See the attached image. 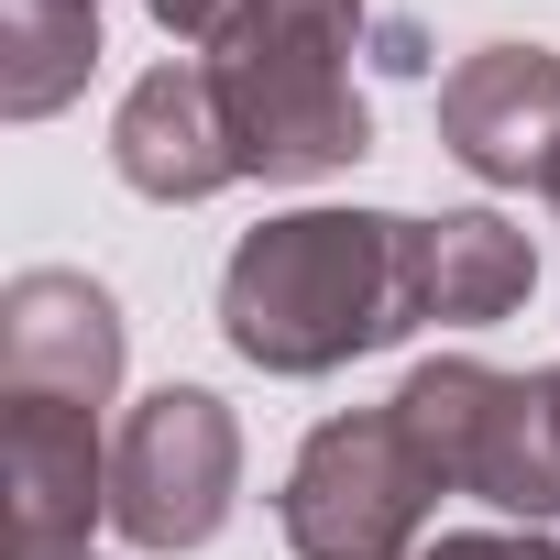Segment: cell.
Returning <instances> with one entry per match:
<instances>
[{
    "label": "cell",
    "instance_id": "1",
    "mask_svg": "<svg viewBox=\"0 0 560 560\" xmlns=\"http://www.w3.org/2000/svg\"><path fill=\"white\" fill-rule=\"evenodd\" d=\"M429 319L418 298V220L385 209H287L242 231L220 275V330L264 374H330L352 352H385Z\"/></svg>",
    "mask_w": 560,
    "mask_h": 560
},
{
    "label": "cell",
    "instance_id": "2",
    "mask_svg": "<svg viewBox=\"0 0 560 560\" xmlns=\"http://www.w3.org/2000/svg\"><path fill=\"white\" fill-rule=\"evenodd\" d=\"M352 34H363V0H231L198 67L220 89L242 176H330L374 143L352 89Z\"/></svg>",
    "mask_w": 560,
    "mask_h": 560
},
{
    "label": "cell",
    "instance_id": "3",
    "mask_svg": "<svg viewBox=\"0 0 560 560\" xmlns=\"http://www.w3.org/2000/svg\"><path fill=\"white\" fill-rule=\"evenodd\" d=\"M429 494H451V483L429 472L418 429L396 407H363V418L308 429L275 516H287V549L298 560H418Z\"/></svg>",
    "mask_w": 560,
    "mask_h": 560
},
{
    "label": "cell",
    "instance_id": "4",
    "mask_svg": "<svg viewBox=\"0 0 560 560\" xmlns=\"http://www.w3.org/2000/svg\"><path fill=\"white\" fill-rule=\"evenodd\" d=\"M396 418L418 429L429 472L451 494H483L505 516H560V407H549V374H494V363H418Z\"/></svg>",
    "mask_w": 560,
    "mask_h": 560
},
{
    "label": "cell",
    "instance_id": "5",
    "mask_svg": "<svg viewBox=\"0 0 560 560\" xmlns=\"http://www.w3.org/2000/svg\"><path fill=\"white\" fill-rule=\"evenodd\" d=\"M231 494H242V429H231L220 396L165 385V396H143L121 418V440H110V527L132 549H198V538H220Z\"/></svg>",
    "mask_w": 560,
    "mask_h": 560
},
{
    "label": "cell",
    "instance_id": "6",
    "mask_svg": "<svg viewBox=\"0 0 560 560\" xmlns=\"http://www.w3.org/2000/svg\"><path fill=\"white\" fill-rule=\"evenodd\" d=\"M110 385H121L110 287H89L67 264L12 275V298H0V407H78V418H100Z\"/></svg>",
    "mask_w": 560,
    "mask_h": 560
},
{
    "label": "cell",
    "instance_id": "7",
    "mask_svg": "<svg viewBox=\"0 0 560 560\" xmlns=\"http://www.w3.org/2000/svg\"><path fill=\"white\" fill-rule=\"evenodd\" d=\"M440 143L483 187H549L560 176V56L549 45H483L440 89Z\"/></svg>",
    "mask_w": 560,
    "mask_h": 560
},
{
    "label": "cell",
    "instance_id": "8",
    "mask_svg": "<svg viewBox=\"0 0 560 560\" xmlns=\"http://www.w3.org/2000/svg\"><path fill=\"white\" fill-rule=\"evenodd\" d=\"M0 472H12V560H78L89 516H110L100 418L78 407H0Z\"/></svg>",
    "mask_w": 560,
    "mask_h": 560
},
{
    "label": "cell",
    "instance_id": "9",
    "mask_svg": "<svg viewBox=\"0 0 560 560\" xmlns=\"http://www.w3.org/2000/svg\"><path fill=\"white\" fill-rule=\"evenodd\" d=\"M110 165L143 198H209V187H231L242 154H231V121H220L209 67H154L121 100V121H110Z\"/></svg>",
    "mask_w": 560,
    "mask_h": 560
},
{
    "label": "cell",
    "instance_id": "10",
    "mask_svg": "<svg viewBox=\"0 0 560 560\" xmlns=\"http://www.w3.org/2000/svg\"><path fill=\"white\" fill-rule=\"evenodd\" d=\"M527 287H538V253H527V231H505L494 209L418 220V298H429V319L483 330V319L527 308Z\"/></svg>",
    "mask_w": 560,
    "mask_h": 560
},
{
    "label": "cell",
    "instance_id": "11",
    "mask_svg": "<svg viewBox=\"0 0 560 560\" xmlns=\"http://www.w3.org/2000/svg\"><path fill=\"white\" fill-rule=\"evenodd\" d=\"M418 560H560L549 538H505V527H472V538H429Z\"/></svg>",
    "mask_w": 560,
    "mask_h": 560
},
{
    "label": "cell",
    "instance_id": "12",
    "mask_svg": "<svg viewBox=\"0 0 560 560\" xmlns=\"http://www.w3.org/2000/svg\"><path fill=\"white\" fill-rule=\"evenodd\" d=\"M143 12H154L165 34H220V23H231V0H143Z\"/></svg>",
    "mask_w": 560,
    "mask_h": 560
},
{
    "label": "cell",
    "instance_id": "13",
    "mask_svg": "<svg viewBox=\"0 0 560 560\" xmlns=\"http://www.w3.org/2000/svg\"><path fill=\"white\" fill-rule=\"evenodd\" d=\"M0 12H67V23H100V0H0Z\"/></svg>",
    "mask_w": 560,
    "mask_h": 560
},
{
    "label": "cell",
    "instance_id": "14",
    "mask_svg": "<svg viewBox=\"0 0 560 560\" xmlns=\"http://www.w3.org/2000/svg\"><path fill=\"white\" fill-rule=\"evenodd\" d=\"M549 407H560V374H549Z\"/></svg>",
    "mask_w": 560,
    "mask_h": 560
},
{
    "label": "cell",
    "instance_id": "15",
    "mask_svg": "<svg viewBox=\"0 0 560 560\" xmlns=\"http://www.w3.org/2000/svg\"><path fill=\"white\" fill-rule=\"evenodd\" d=\"M549 198H560V176H549Z\"/></svg>",
    "mask_w": 560,
    "mask_h": 560
},
{
    "label": "cell",
    "instance_id": "16",
    "mask_svg": "<svg viewBox=\"0 0 560 560\" xmlns=\"http://www.w3.org/2000/svg\"><path fill=\"white\" fill-rule=\"evenodd\" d=\"M78 560H89V549H78Z\"/></svg>",
    "mask_w": 560,
    "mask_h": 560
}]
</instances>
